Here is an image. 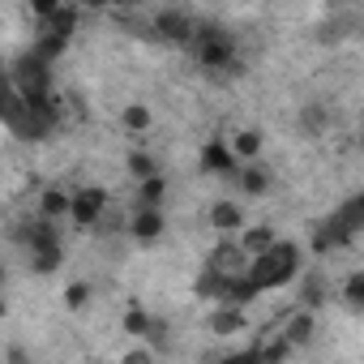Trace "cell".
Masks as SVG:
<instances>
[{
    "instance_id": "cell-15",
    "label": "cell",
    "mask_w": 364,
    "mask_h": 364,
    "mask_svg": "<svg viewBox=\"0 0 364 364\" xmlns=\"http://www.w3.org/2000/svg\"><path fill=\"white\" fill-rule=\"evenodd\" d=\"M77 22H82V9H77V5H60V9L52 14V22H43V31H39V35L73 39V35H77Z\"/></svg>"
},
{
    "instance_id": "cell-27",
    "label": "cell",
    "mask_w": 364,
    "mask_h": 364,
    "mask_svg": "<svg viewBox=\"0 0 364 364\" xmlns=\"http://www.w3.org/2000/svg\"><path fill=\"white\" fill-rule=\"evenodd\" d=\"M343 304L351 313H364V270H351L347 283H343Z\"/></svg>"
},
{
    "instance_id": "cell-13",
    "label": "cell",
    "mask_w": 364,
    "mask_h": 364,
    "mask_svg": "<svg viewBox=\"0 0 364 364\" xmlns=\"http://www.w3.org/2000/svg\"><path fill=\"white\" fill-rule=\"evenodd\" d=\"M313 334H317V317H313V313H304V309H291V313H287L283 343L296 351V347H309V343H313Z\"/></svg>"
},
{
    "instance_id": "cell-18",
    "label": "cell",
    "mask_w": 364,
    "mask_h": 364,
    "mask_svg": "<svg viewBox=\"0 0 364 364\" xmlns=\"http://www.w3.org/2000/svg\"><path fill=\"white\" fill-rule=\"evenodd\" d=\"M163 198H167V176L159 171V176H150V180H141V185H137V202H133V206H141V210H163Z\"/></svg>"
},
{
    "instance_id": "cell-32",
    "label": "cell",
    "mask_w": 364,
    "mask_h": 364,
    "mask_svg": "<svg viewBox=\"0 0 364 364\" xmlns=\"http://www.w3.org/2000/svg\"><path fill=\"white\" fill-rule=\"evenodd\" d=\"M86 304H90V283H69V287H65V309L77 313V309H86Z\"/></svg>"
},
{
    "instance_id": "cell-24",
    "label": "cell",
    "mask_w": 364,
    "mask_h": 364,
    "mask_svg": "<svg viewBox=\"0 0 364 364\" xmlns=\"http://www.w3.org/2000/svg\"><path fill=\"white\" fill-rule=\"evenodd\" d=\"M300 129H304L309 137H321V133L330 129V112H326L321 103H309V107L300 112Z\"/></svg>"
},
{
    "instance_id": "cell-6",
    "label": "cell",
    "mask_w": 364,
    "mask_h": 364,
    "mask_svg": "<svg viewBox=\"0 0 364 364\" xmlns=\"http://www.w3.org/2000/svg\"><path fill=\"white\" fill-rule=\"evenodd\" d=\"M107 189L103 185H82L77 193H69V219L82 228V232H90L103 215H107Z\"/></svg>"
},
{
    "instance_id": "cell-37",
    "label": "cell",
    "mask_w": 364,
    "mask_h": 364,
    "mask_svg": "<svg viewBox=\"0 0 364 364\" xmlns=\"http://www.w3.org/2000/svg\"><path fill=\"white\" fill-rule=\"evenodd\" d=\"M5 360H9V364H35V360H31V351H26V347H18V343L9 347V355H5Z\"/></svg>"
},
{
    "instance_id": "cell-19",
    "label": "cell",
    "mask_w": 364,
    "mask_h": 364,
    "mask_svg": "<svg viewBox=\"0 0 364 364\" xmlns=\"http://www.w3.org/2000/svg\"><path fill=\"white\" fill-rule=\"evenodd\" d=\"M39 219H48V223H56V219H65L69 215V193L65 189H56V185H48L43 193H39V210H35Z\"/></svg>"
},
{
    "instance_id": "cell-7",
    "label": "cell",
    "mask_w": 364,
    "mask_h": 364,
    "mask_svg": "<svg viewBox=\"0 0 364 364\" xmlns=\"http://www.w3.org/2000/svg\"><path fill=\"white\" fill-rule=\"evenodd\" d=\"M14 245L26 249V253H35V249H43V245H60V228L48 223V219H39V215H31V219H22V223L14 228Z\"/></svg>"
},
{
    "instance_id": "cell-4",
    "label": "cell",
    "mask_w": 364,
    "mask_h": 364,
    "mask_svg": "<svg viewBox=\"0 0 364 364\" xmlns=\"http://www.w3.org/2000/svg\"><path fill=\"white\" fill-rule=\"evenodd\" d=\"M9 82H14L22 103H39V99L52 95V65H43L35 52H22L9 69Z\"/></svg>"
},
{
    "instance_id": "cell-3",
    "label": "cell",
    "mask_w": 364,
    "mask_h": 364,
    "mask_svg": "<svg viewBox=\"0 0 364 364\" xmlns=\"http://www.w3.org/2000/svg\"><path fill=\"white\" fill-rule=\"evenodd\" d=\"M0 124H5L14 137H22V141H43V137H48V129H43V124L26 112V103L18 99V90H14L5 65H0Z\"/></svg>"
},
{
    "instance_id": "cell-33",
    "label": "cell",
    "mask_w": 364,
    "mask_h": 364,
    "mask_svg": "<svg viewBox=\"0 0 364 364\" xmlns=\"http://www.w3.org/2000/svg\"><path fill=\"white\" fill-rule=\"evenodd\" d=\"M146 326H150V313H146V309H129V313H124V334L141 338V334H146Z\"/></svg>"
},
{
    "instance_id": "cell-21",
    "label": "cell",
    "mask_w": 364,
    "mask_h": 364,
    "mask_svg": "<svg viewBox=\"0 0 364 364\" xmlns=\"http://www.w3.org/2000/svg\"><path fill=\"white\" fill-rule=\"evenodd\" d=\"M228 150L236 154V163H240V159H245V163H257V159H262V133H257V129H240Z\"/></svg>"
},
{
    "instance_id": "cell-1",
    "label": "cell",
    "mask_w": 364,
    "mask_h": 364,
    "mask_svg": "<svg viewBox=\"0 0 364 364\" xmlns=\"http://www.w3.org/2000/svg\"><path fill=\"white\" fill-rule=\"evenodd\" d=\"M300 270H304V249H300L296 240H274L262 257H249L245 279H249L253 291L262 296V291H279V287H287Z\"/></svg>"
},
{
    "instance_id": "cell-34",
    "label": "cell",
    "mask_w": 364,
    "mask_h": 364,
    "mask_svg": "<svg viewBox=\"0 0 364 364\" xmlns=\"http://www.w3.org/2000/svg\"><path fill=\"white\" fill-rule=\"evenodd\" d=\"M56 9H60V0H35V5H31V14L39 18V26H43V22H52V14H56Z\"/></svg>"
},
{
    "instance_id": "cell-39",
    "label": "cell",
    "mask_w": 364,
    "mask_h": 364,
    "mask_svg": "<svg viewBox=\"0 0 364 364\" xmlns=\"http://www.w3.org/2000/svg\"><path fill=\"white\" fill-rule=\"evenodd\" d=\"M0 287H5V262H0Z\"/></svg>"
},
{
    "instance_id": "cell-5",
    "label": "cell",
    "mask_w": 364,
    "mask_h": 364,
    "mask_svg": "<svg viewBox=\"0 0 364 364\" xmlns=\"http://www.w3.org/2000/svg\"><path fill=\"white\" fill-rule=\"evenodd\" d=\"M198 14H189V9H159L150 22H146V31H150V39H159V43H171V48H189V39H193V31H198Z\"/></svg>"
},
{
    "instance_id": "cell-25",
    "label": "cell",
    "mask_w": 364,
    "mask_h": 364,
    "mask_svg": "<svg viewBox=\"0 0 364 364\" xmlns=\"http://www.w3.org/2000/svg\"><path fill=\"white\" fill-rule=\"evenodd\" d=\"M124 171L137 180V185H141V180H150V176H159V163L146 154V150H133L129 159H124Z\"/></svg>"
},
{
    "instance_id": "cell-31",
    "label": "cell",
    "mask_w": 364,
    "mask_h": 364,
    "mask_svg": "<svg viewBox=\"0 0 364 364\" xmlns=\"http://www.w3.org/2000/svg\"><path fill=\"white\" fill-rule=\"evenodd\" d=\"M287 355H291V347H287L283 338H274V343H262V347H257V360H262V364H283Z\"/></svg>"
},
{
    "instance_id": "cell-29",
    "label": "cell",
    "mask_w": 364,
    "mask_h": 364,
    "mask_svg": "<svg viewBox=\"0 0 364 364\" xmlns=\"http://www.w3.org/2000/svg\"><path fill=\"white\" fill-rule=\"evenodd\" d=\"M219 287H223V274H215L210 266H202V274L193 283V296L198 300H219Z\"/></svg>"
},
{
    "instance_id": "cell-35",
    "label": "cell",
    "mask_w": 364,
    "mask_h": 364,
    "mask_svg": "<svg viewBox=\"0 0 364 364\" xmlns=\"http://www.w3.org/2000/svg\"><path fill=\"white\" fill-rule=\"evenodd\" d=\"M120 364H154V351L150 347H133V351L120 355Z\"/></svg>"
},
{
    "instance_id": "cell-11",
    "label": "cell",
    "mask_w": 364,
    "mask_h": 364,
    "mask_svg": "<svg viewBox=\"0 0 364 364\" xmlns=\"http://www.w3.org/2000/svg\"><path fill=\"white\" fill-rule=\"evenodd\" d=\"M296 279H300V287H296L300 309H304V313H317V309L330 300V283H326V274H321V270H300Z\"/></svg>"
},
{
    "instance_id": "cell-8",
    "label": "cell",
    "mask_w": 364,
    "mask_h": 364,
    "mask_svg": "<svg viewBox=\"0 0 364 364\" xmlns=\"http://www.w3.org/2000/svg\"><path fill=\"white\" fill-rule=\"evenodd\" d=\"M355 245V236L334 219V215H326L317 228H313V236H309V249L317 253V257H326V253H334V249H351Z\"/></svg>"
},
{
    "instance_id": "cell-26",
    "label": "cell",
    "mask_w": 364,
    "mask_h": 364,
    "mask_svg": "<svg viewBox=\"0 0 364 364\" xmlns=\"http://www.w3.org/2000/svg\"><path fill=\"white\" fill-rule=\"evenodd\" d=\"M351 31H355V14H338V18H330V22L321 26L317 39H321V43H338V39H347Z\"/></svg>"
},
{
    "instance_id": "cell-16",
    "label": "cell",
    "mask_w": 364,
    "mask_h": 364,
    "mask_svg": "<svg viewBox=\"0 0 364 364\" xmlns=\"http://www.w3.org/2000/svg\"><path fill=\"white\" fill-rule=\"evenodd\" d=\"M274 240H279V236H274V228H270V223H253V228H245V236H240L236 245H240V253H245V257H262Z\"/></svg>"
},
{
    "instance_id": "cell-23",
    "label": "cell",
    "mask_w": 364,
    "mask_h": 364,
    "mask_svg": "<svg viewBox=\"0 0 364 364\" xmlns=\"http://www.w3.org/2000/svg\"><path fill=\"white\" fill-rule=\"evenodd\" d=\"M60 266H65V245H43V249L31 253V270L35 274H56Z\"/></svg>"
},
{
    "instance_id": "cell-28",
    "label": "cell",
    "mask_w": 364,
    "mask_h": 364,
    "mask_svg": "<svg viewBox=\"0 0 364 364\" xmlns=\"http://www.w3.org/2000/svg\"><path fill=\"white\" fill-rule=\"evenodd\" d=\"M120 124H124L129 133H146V129H150V107H146V103H129V107L120 112Z\"/></svg>"
},
{
    "instance_id": "cell-10",
    "label": "cell",
    "mask_w": 364,
    "mask_h": 364,
    "mask_svg": "<svg viewBox=\"0 0 364 364\" xmlns=\"http://www.w3.org/2000/svg\"><path fill=\"white\" fill-rule=\"evenodd\" d=\"M198 163H202L206 176H236V171H240V163H236V154L228 150L223 137H210V141L202 146V159H198Z\"/></svg>"
},
{
    "instance_id": "cell-38",
    "label": "cell",
    "mask_w": 364,
    "mask_h": 364,
    "mask_svg": "<svg viewBox=\"0 0 364 364\" xmlns=\"http://www.w3.org/2000/svg\"><path fill=\"white\" fill-rule=\"evenodd\" d=\"M9 313V304H5V291H0V317H5Z\"/></svg>"
},
{
    "instance_id": "cell-22",
    "label": "cell",
    "mask_w": 364,
    "mask_h": 364,
    "mask_svg": "<svg viewBox=\"0 0 364 364\" xmlns=\"http://www.w3.org/2000/svg\"><path fill=\"white\" fill-rule=\"evenodd\" d=\"M334 219H338L351 236H360V232H364V198H360V193H351V198L334 210Z\"/></svg>"
},
{
    "instance_id": "cell-36",
    "label": "cell",
    "mask_w": 364,
    "mask_h": 364,
    "mask_svg": "<svg viewBox=\"0 0 364 364\" xmlns=\"http://www.w3.org/2000/svg\"><path fill=\"white\" fill-rule=\"evenodd\" d=\"M219 364H262V360H257V347H249V351H232V355H223Z\"/></svg>"
},
{
    "instance_id": "cell-17",
    "label": "cell",
    "mask_w": 364,
    "mask_h": 364,
    "mask_svg": "<svg viewBox=\"0 0 364 364\" xmlns=\"http://www.w3.org/2000/svg\"><path fill=\"white\" fill-rule=\"evenodd\" d=\"M210 228L223 232V236H232V232L245 228V210H240L236 202H215V206H210Z\"/></svg>"
},
{
    "instance_id": "cell-9",
    "label": "cell",
    "mask_w": 364,
    "mask_h": 364,
    "mask_svg": "<svg viewBox=\"0 0 364 364\" xmlns=\"http://www.w3.org/2000/svg\"><path fill=\"white\" fill-rule=\"evenodd\" d=\"M124 228H129V236H133L137 245H154V240H163L167 219H163V210H141V206H133Z\"/></svg>"
},
{
    "instance_id": "cell-2",
    "label": "cell",
    "mask_w": 364,
    "mask_h": 364,
    "mask_svg": "<svg viewBox=\"0 0 364 364\" xmlns=\"http://www.w3.org/2000/svg\"><path fill=\"white\" fill-rule=\"evenodd\" d=\"M189 52L215 77H240L245 73V65L236 60V35L228 26H219V22H198V31L189 39Z\"/></svg>"
},
{
    "instance_id": "cell-14",
    "label": "cell",
    "mask_w": 364,
    "mask_h": 364,
    "mask_svg": "<svg viewBox=\"0 0 364 364\" xmlns=\"http://www.w3.org/2000/svg\"><path fill=\"white\" fill-rule=\"evenodd\" d=\"M236 180H240L245 198H266V193H270V167H266L262 159H257V163H240Z\"/></svg>"
},
{
    "instance_id": "cell-30",
    "label": "cell",
    "mask_w": 364,
    "mask_h": 364,
    "mask_svg": "<svg viewBox=\"0 0 364 364\" xmlns=\"http://www.w3.org/2000/svg\"><path fill=\"white\" fill-rule=\"evenodd\" d=\"M141 338L150 343V351H167V347H171V326H167L163 317H150V326H146Z\"/></svg>"
},
{
    "instance_id": "cell-20",
    "label": "cell",
    "mask_w": 364,
    "mask_h": 364,
    "mask_svg": "<svg viewBox=\"0 0 364 364\" xmlns=\"http://www.w3.org/2000/svg\"><path fill=\"white\" fill-rule=\"evenodd\" d=\"M249 321H245V309H215L210 313V334H219V338H232V334H240Z\"/></svg>"
},
{
    "instance_id": "cell-12",
    "label": "cell",
    "mask_w": 364,
    "mask_h": 364,
    "mask_svg": "<svg viewBox=\"0 0 364 364\" xmlns=\"http://www.w3.org/2000/svg\"><path fill=\"white\" fill-rule=\"evenodd\" d=\"M206 266H210L215 274H223V279H232V274H245V266H249V257L240 253V245H236V240H219Z\"/></svg>"
}]
</instances>
